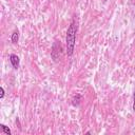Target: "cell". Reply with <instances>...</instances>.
Returning a JSON list of instances; mask_svg holds the SVG:
<instances>
[{"label": "cell", "instance_id": "6", "mask_svg": "<svg viewBox=\"0 0 135 135\" xmlns=\"http://www.w3.org/2000/svg\"><path fill=\"white\" fill-rule=\"evenodd\" d=\"M4 97V89L1 87L0 88V99H2Z\"/></svg>", "mask_w": 135, "mask_h": 135}, {"label": "cell", "instance_id": "2", "mask_svg": "<svg viewBox=\"0 0 135 135\" xmlns=\"http://www.w3.org/2000/svg\"><path fill=\"white\" fill-rule=\"evenodd\" d=\"M10 61H11V64L13 65L14 69L17 70L18 68H19V65H20V59H19V57L17 55H15V54H11L10 55Z\"/></svg>", "mask_w": 135, "mask_h": 135}, {"label": "cell", "instance_id": "5", "mask_svg": "<svg viewBox=\"0 0 135 135\" xmlns=\"http://www.w3.org/2000/svg\"><path fill=\"white\" fill-rule=\"evenodd\" d=\"M0 127H1V129H2V132L3 133H6V134H8V135H11V130L7 127V126H4V124H1V126H0Z\"/></svg>", "mask_w": 135, "mask_h": 135}, {"label": "cell", "instance_id": "4", "mask_svg": "<svg viewBox=\"0 0 135 135\" xmlns=\"http://www.w3.org/2000/svg\"><path fill=\"white\" fill-rule=\"evenodd\" d=\"M80 98H81V96L79 95V94H77L74 98H73V106H78L79 105V100H80Z\"/></svg>", "mask_w": 135, "mask_h": 135}, {"label": "cell", "instance_id": "3", "mask_svg": "<svg viewBox=\"0 0 135 135\" xmlns=\"http://www.w3.org/2000/svg\"><path fill=\"white\" fill-rule=\"evenodd\" d=\"M11 40H12L13 43H17V42H18V40H19V33H18V31H15V32L12 34Z\"/></svg>", "mask_w": 135, "mask_h": 135}, {"label": "cell", "instance_id": "8", "mask_svg": "<svg viewBox=\"0 0 135 135\" xmlns=\"http://www.w3.org/2000/svg\"><path fill=\"white\" fill-rule=\"evenodd\" d=\"M102 1H107V0H102Z\"/></svg>", "mask_w": 135, "mask_h": 135}, {"label": "cell", "instance_id": "1", "mask_svg": "<svg viewBox=\"0 0 135 135\" xmlns=\"http://www.w3.org/2000/svg\"><path fill=\"white\" fill-rule=\"evenodd\" d=\"M76 33H77V25L75 21H73L69 29L66 31L65 36V43H66V54L68 56H72L75 49V42H76Z\"/></svg>", "mask_w": 135, "mask_h": 135}, {"label": "cell", "instance_id": "7", "mask_svg": "<svg viewBox=\"0 0 135 135\" xmlns=\"http://www.w3.org/2000/svg\"><path fill=\"white\" fill-rule=\"evenodd\" d=\"M132 109L135 112V91H134V94H133V106H132Z\"/></svg>", "mask_w": 135, "mask_h": 135}]
</instances>
